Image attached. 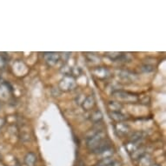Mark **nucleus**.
Here are the masks:
<instances>
[]
</instances>
